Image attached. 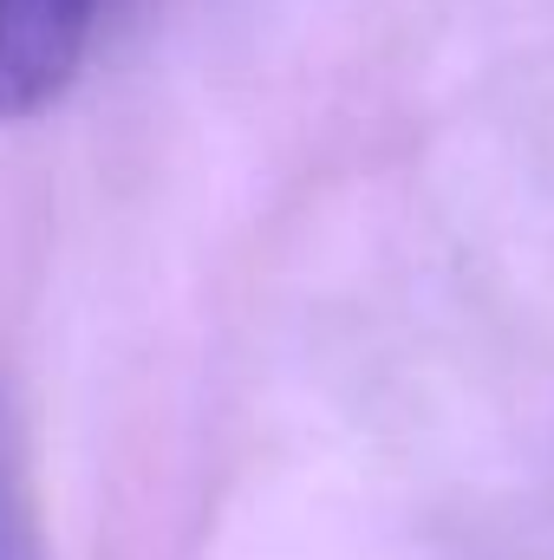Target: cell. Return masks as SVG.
<instances>
[{
    "instance_id": "obj_1",
    "label": "cell",
    "mask_w": 554,
    "mask_h": 560,
    "mask_svg": "<svg viewBox=\"0 0 554 560\" xmlns=\"http://www.w3.org/2000/svg\"><path fill=\"white\" fill-rule=\"evenodd\" d=\"M105 0H0V118L46 112L99 33Z\"/></svg>"
},
{
    "instance_id": "obj_2",
    "label": "cell",
    "mask_w": 554,
    "mask_h": 560,
    "mask_svg": "<svg viewBox=\"0 0 554 560\" xmlns=\"http://www.w3.org/2000/svg\"><path fill=\"white\" fill-rule=\"evenodd\" d=\"M0 560H33V528H26V495H20V469L7 450V423H0Z\"/></svg>"
}]
</instances>
